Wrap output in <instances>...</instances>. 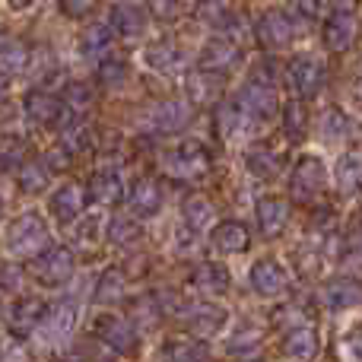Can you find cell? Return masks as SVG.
Returning <instances> with one entry per match:
<instances>
[{"instance_id": "obj_1", "label": "cell", "mask_w": 362, "mask_h": 362, "mask_svg": "<svg viewBox=\"0 0 362 362\" xmlns=\"http://www.w3.org/2000/svg\"><path fill=\"white\" fill-rule=\"evenodd\" d=\"M51 242V232H48V223H45L38 213H23L10 223L6 229V251L16 257H35L38 251H45Z\"/></svg>"}, {"instance_id": "obj_2", "label": "cell", "mask_w": 362, "mask_h": 362, "mask_svg": "<svg viewBox=\"0 0 362 362\" xmlns=\"http://www.w3.org/2000/svg\"><path fill=\"white\" fill-rule=\"evenodd\" d=\"M327 187V169H325V159L315 156V153H305V156L296 163L293 178H289V194L293 200L299 204H308V200L321 197Z\"/></svg>"}, {"instance_id": "obj_3", "label": "cell", "mask_w": 362, "mask_h": 362, "mask_svg": "<svg viewBox=\"0 0 362 362\" xmlns=\"http://www.w3.org/2000/svg\"><path fill=\"white\" fill-rule=\"evenodd\" d=\"M74 267H76V257L70 248H45L35 255L32 261V276H35L42 286H64V283L74 276Z\"/></svg>"}, {"instance_id": "obj_4", "label": "cell", "mask_w": 362, "mask_h": 362, "mask_svg": "<svg viewBox=\"0 0 362 362\" xmlns=\"http://www.w3.org/2000/svg\"><path fill=\"white\" fill-rule=\"evenodd\" d=\"M238 102L251 112V118H270V115H276L280 112V99H276V89H274V74L264 76V67H257L251 74V80L245 83Z\"/></svg>"}, {"instance_id": "obj_5", "label": "cell", "mask_w": 362, "mask_h": 362, "mask_svg": "<svg viewBox=\"0 0 362 362\" xmlns=\"http://www.w3.org/2000/svg\"><path fill=\"white\" fill-rule=\"evenodd\" d=\"M25 118L38 127L54 131V127H64L70 121V105L64 99H57V95L45 93V89H32L25 95Z\"/></svg>"}, {"instance_id": "obj_6", "label": "cell", "mask_w": 362, "mask_h": 362, "mask_svg": "<svg viewBox=\"0 0 362 362\" xmlns=\"http://www.w3.org/2000/svg\"><path fill=\"white\" fill-rule=\"evenodd\" d=\"M325 76H327L325 64L312 54L293 57L289 67H286V80H289V86H293V93L299 95V99H315V95L325 89Z\"/></svg>"}, {"instance_id": "obj_7", "label": "cell", "mask_w": 362, "mask_h": 362, "mask_svg": "<svg viewBox=\"0 0 362 362\" xmlns=\"http://www.w3.org/2000/svg\"><path fill=\"white\" fill-rule=\"evenodd\" d=\"M206 169H210V156L197 140H187L172 153H165V172L172 178H200L206 175Z\"/></svg>"}, {"instance_id": "obj_8", "label": "cell", "mask_w": 362, "mask_h": 362, "mask_svg": "<svg viewBox=\"0 0 362 362\" xmlns=\"http://www.w3.org/2000/svg\"><path fill=\"white\" fill-rule=\"evenodd\" d=\"M93 334L99 344H105L115 353H131L137 346V331H134V321L124 315H102L95 318Z\"/></svg>"}, {"instance_id": "obj_9", "label": "cell", "mask_w": 362, "mask_h": 362, "mask_svg": "<svg viewBox=\"0 0 362 362\" xmlns=\"http://www.w3.org/2000/svg\"><path fill=\"white\" fill-rule=\"evenodd\" d=\"M255 35H257V45H261L264 51H283V48H289L296 29H293V19H289L286 13L270 10L257 19Z\"/></svg>"}, {"instance_id": "obj_10", "label": "cell", "mask_w": 362, "mask_h": 362, "mask_svg": "<svg viewBox=\"0 0 362 362\" xmlns=\"http://www.w3.org/2000/svg\"><path fill=\"white\" fill-rule=\"evenodd\" d=\"M356 35H359V19H356V13L334 6V13L325 19V45H327L331 51H337V54H344V51L353 48Z\"/></svg>"}, {"instance_id": "obj_11", "label": "cell", "mask_w": 362, "mask_h": 362, "mask_svg": "<svg viewBox=\"0 0 362 362\" xmlns=\"http://www.w3.org/2000/svg\"><path fill=\"white\" fill-rule=\"evenodd\" d=\"M255 216H257V229H261L264 238H280L289 226V200L267 194V197L257 200Z\"/></svg>"}, {"instance_id": "obj_12", "label": "cell", "mask_w": 362, "mask_h": 362, "mask_svg": "<svg viewBox=\"0 0 362 362\" xmlns=\"http://www.w3.org/2000/svg\"><path fill=\"white\" fill-rule=\"evenodd\" d=\"M242 61V48L232 42L229 35H216L204 45L200 51V67L204 70H216V74H229L232 67H238Z\"/></svg>"}, {"instance_id": "obj_13", "label": "cell", "mask_w": 362, "mask_h": 362, "mask_svg": "<svg viewBox=\"0 0 362 362\" xmlns=\"http://www.w3.org/2000/svg\"><path fill=\"white\" fill-rule=\"evenodd\" d=\"M45 302L38 299V296H25V299H19V302H13V308H10V315H6V327H10V334L13 337H29L32 331L38 327V321L45 318Z\"/></svg>"}, {"instance_id": "obj_14", "label": "cell", "mask_w": 362, "mask_h": 362, "mask_svg": "<svg viewBox=\"0 0 362 362\" xmlns=\"http://www.w3.org/2000/svg\"><path fill=\"white\" fill-rule=\"evenodd\" d=\"M321 302L334 312H344V308H356L362 305V283L356 276H334L321 286Z\"/></svg>"}, {"instance_id": "obj_15", "label": "cell", "mask_w": 362, "mask_h": 362, "mask_svg": "<svg viewBox=\"0 0 362 362\" xmlns=\"http://www.w3.org/2000/svg\"><path fill=\"white\" fill-rule=\"evenodd\" d=\"M185 321L194 337H213V334H219L226 327L229 312L223 305H216V302H197L194 308L185 312Z\"/></svg>"}, {"instance_id": "obj_16", "label": "cell", "mask_w": 362, "mask_h": 362, "mask_svg": "<svg viewBox=\"0 0 362 362\" xmlns=\"http://www.w3.org/2000/svg\"><path fill=\"white\" fill-rule=\"evenodd\" d=\"M38 327H42V334H45L48 344H61V340H67L76 327V302H57V305L45 308V318L38 321Z\"/></svg>"}, {"instance_id": "obj_17", "label": "cell", "mask_w": 362, "mask_h": 362, "mask_svg": "<svg viewBox=\"0 0 362 362\" xmlns=\"http://www.w3.org/2000/svg\"><path fill=\"white\" fill-rule=\"evenodd\" d=\"M194 121V105L185 99H169L153 112V127L159 134H181Z\"/></svg>"}, {"instance_id": "obj_18", "label": "cell", "mask_w": 362, "mask_h": 362, "mask_svg": "<svg viewBox=\"0 0 362 362\" xmlns=\"http://www.w3.org/2000/svg\"><path fill=\"white\" fill-rule=\"evenodd\" d=\"M112 32L121 38H140L146 32V23H150V13L140 4H115L112 6Z\"/></svg>"}, {"instance_id": "obj_19", "label": "cell", "mask_w": 362, "mask_h": 362, "mask_svg": "<svg viewBox=\"0 0 362 362\" xmlns=\"http://www.w3.org/2000/svg\"><path fill=\"white\" fill-rule=\"evenodd\" d=\"M289 276L286 270L280 267V261L274 257H261V261L251 267V286H255L257 296H280L286 289Z\"/></svg>"}, {"instance_id": "obj_20", "label": "cell", "mask_w": 362, "mask_h": 362, "mask_svg": "<svg viewBox=\"0 0 362 362\" xmlns=\"http://www.w3.org/2000/svg\"><path fill=\"white\" fill-rule=\"evenodd\" d=\"M216 131L223 140H235L245 137L251 131V112L242 102H223L216 108Z\"/></svg>"}, {"instance_id": "obj_21", "label": "cell", "mask_w": 362, "mask_h": 362, "mask_svg": "<svg viewBox=\"0 0 362 362\" xmlns=\"http://www.w3.org/2000/svg\"><path fill=\"white\" fill-rule=\"evenodd\" d=\"M248 245H251V232L238 219H223L213 229V248L219 255H242V251H248Z\"/></svg>"}, {"instance_id": "obj_22", "label": "cell", "mask_w": 362, "mask_h": 362, "mask_svg": "<svg viewBox=\"0 0 362 362\" xmlns=\"http://www.w3.org/2000/svg\"><path fill=\"white\" fill-rule=\"evenodd\" d=\"M83 187L80 185H74V181H70V185H64V187H57L54 194H51V216L57 219V223H76V219H80V213H83Z\"/></svg>"}, {"instance_id": "obj_23", "label": "cell", "mask_w": 362, "mask_h": 362, "mask_svg": "<svg viewBox=\"0 0 362 362\" xmlns=\"http://www.w3.org/2000/svg\"><path fill=\"white\" fill-rule=\"evenodd\" d=\"M131 210L134 216L150 219L163 210V187L156 185L153 178H137L131 187Z\"/></svg>"}, {"instance_id": "obj_24", "label": "cell", "mask_w": 362, "mask_h": 362, "mask_svg": "<svg viewBox=\"0 0 362 362\" xmlns=\"http://www.w3.org/2000/svg\"><path fill=\"white\" fill-rule=\"evenodd\" d=\"M191 286L204 296H223L229 293V270L223 264H213V261H204L194 267L191 274Z\"/></svg>"}, {"instance_id": "obj_25", "label": "cell", "mask_w": 362, "mask_h": 362, "mask_svg": "<svg viewBox=\"0 0 362 362\" xmlns=\"http://www.w3.org/2000/svg\"><path fill=\"white\" fill-rule=\"evenodd\" d=\"M89 197L99 206H118L124 200V181L118 172H95L89 178Z\"/></svg>"}, {"instance_id": "obj_26", "label": "cell", "mask_w": 362, "mask_h": 362, "mask_svg": "<svg viewBox=\"0 0 362 362\" xmlns=\"http://www.w3.org/2000/svg\"><path fill=\"white\" fill-rule=\"evenodd\" d=\"M245 169L257 178H276L283 169L280 153L270 150V146H251V150L245 153Z\"/></svg>"}, {"instance_id": "obj_27", "label": "cell", "mask_w": 362, "mask_h": 362, "mask_svg": "<svg viewBox=\"0 0 362 362\" xmlns=\"http://www.w3.org/2000/svg\"><path fill=\"white\" fill-rule=\"evenodd\" d=\"M283 353L289 359H312L318 353V331L315 327H293L286 334V344H283Z\"/></svg>"}, {"instance_id": "obj_28", "label": "cell", "mask_w": 362, "mask_h": 362, "mask_svg": "<svg viewBox=\"0 0 362 362\" xmlns=\"http://www.w3.org/2000/svg\"><path fill=\"white\" fill-rule=\"evenodd\" d=\"M144 61L150 64L153 70H159V74H175L181 64H185V54H181L172 42H156L144 51Z\"/></svg>"}, {"instance_id": "obj_29", "label": "cell", "mask_w": 362, "mask_h": 362, "mask_svg": "<svg viewBox=\"0 0 362 362\" xmlns=\"http://www.w3.org/2000/svg\"><path fill=\"white\" fill-rule=\"evenodd\" d=\"M115 35H112V25H93L80 35V54L89 57V61H99L112 51Z\"/></svg>"}, {"instance_id": "obj_30", "label": "cell", "mask_w": 362, "mask_h": 362, "mask_svg": "<svg viewBox=\"0 0 362 362\" xmlns=\"http://www.w3.org/2000/svg\"><path fill=\"white\" fill-rule=\"evenodd\" d=\"M334 175H337V185L344 194L362 191V153H344V156L337 159Z\"/></svg>"}, {"instance_id": "obj_31", "label": "cell", "mask_w": 362, "mask_h": 362, "mask_svg": "<svg viewBox=\"0 0 362 362\" xmlns=\"http://www.w3.org/2000/svg\"><path fill=\"white\" fill-rule=\"evenodd\" d=\"M124 286H127V276L121 274V270H105V274L99 276V283H95V293L93 299L99 302V305H115V302L124 296Z\"/></svg>"}, {"instance_id": "obj_32", "label": "cell", "mask_w": 362, "mask_h": 362, "mask_svg": "<svg viewBox=\"0 0 362 362\" xmlns=\"http://www.w3.org/2000/svg\"><path fill=\"white\" fill-rule=\"evenodd\" d=\"M283 131H286L289 140H305L308 134V108H305V99L299 102H286L283 105Z\"/></svg>"}, {"instance_id": "obj_33", "label": "cell", "mask_w": 362, "mask_h": 362, "mask_svg": "<svg viewBox=\"0 0 362 362\" xmlns=\"http://www.w3.org/2000/svg\"><path fill=\"white\" fill-rule=\"evenodd\" d=\"M181 213H185V226H187V229L200 232L213 219V204L204 197V194H191V197H185V204H181Z\"/></svg>"}, {"instance_id": "obj_34", "label": "cell", "mask_w": 362, "mask_h": 362, "mask_svg": "<svg viewBox=\"0 0 362 362\" xmlns=\"http://www.w3.org/2000/svg\"><path fill=\"white\" fill-rule=\"evenodd\" d=\"M29 64V48L16 38H0V74H19Z\"/></svg>"}, {"instance_id": "obj_35", "label": "cell", "mask_w": 362, "mask_h": 362, "mask_svg": "<svg viewBox=\"0 0 362 362\" xmlns=\"http://www.w3.org/2000/svg\"><path fill=\"white\" fill-rule=\"evenodd\" d=\"M163 359H206L210 356V346L204 340H169V344L159 350Z\"/></svg>"}, {"instance_id": "obj_36", "label": "cell", "mask_w": 362, "mask_h": 362, "mask_svg": "<svg viewBox=\"0 0 362 362\" xmlns=\"http://www.w3.org/2000/svg\"><path fill=\"white\" fill-rule=\"evenodd\" d=\"M19 187H23L25 194H38V191H45L48 187V178H51V172H48V165L45 163H19Z\"/></svg>"}, {"instance_id": "obj_37", "label": "cell", "mask_w": 362, "mask_h": 362, "mask_svg": "<svg viewBox=\"0 0 362 362\" xmlns=\"http://www.w3.org/2000/svg\"><path fill=\"white\" fill-rule=\"evenodd\" d=\"M95 76H99V83L102 86H108V89H118V86H124V80H127V64L121 61V57H99V70H95Z\"/></svg>"}, {"instance_id": "obj_38", "label": "cell", "mask_w": 362, "mask_h": 362, "mask_svg": "<svg viewBox=\"0 0 362 362\" xmlns=\"http://www.w3.org/2000/svg\"><path fill=\"white\" fill-rule=\"evenodd\" d=\"M200 16H204L206 23L219 32V35H232V32L238 29V16L229 10V6H223V4H210L206 10H200Z\"/></svg>"}, {"instance_id": "obj_39", "label": "cell", "mask_w": 362, "mask_h": 362, "mask_svg": "<svg viewBox=\"0 0 362 362\" xmlns=\"http://www.w3.org/2000/svg\"><path fill=\"white\" fill-rule=\"evenodd\" d=\"M108 238H112V245L131 248V245H137L140 238H144V232H140V226L134 223V219H112V226H108Z\"/></svg>"}, {"instance_id": "obj_40", "label": "cell", "mask_w": 362, "mask_h": 362, "mask_svg": "<svg viewBox=\"0 0 362 362\" xmlns=\"http://www.w3.org/2000/svg\"><path fill=\"white\" fill-rule=\"evenodd\" d=\"M350 131H353V124H350V118H346L344 108H327L325 118H321V134H325L327 140H340Z\"/></svg>"}, {"instance_id": "obj_41", "label": "cell", "mask_w": 362, "mask_h": 362, "mask_svg": "<svg viewBox=\"0 0 362 362\" xmlns=\"http://www.w3.org/2000/svg\"><path fill=\"white\" fill-rule=\"evenodd\" d=\"M131 315H134V321H137V325H144V327H156V325H159V318H163V308H159L156 293H153V296H144V299L134 302Z\"/></svg>"}, {"instance_id": "obj_42", "label": "cell", "mask_w": 362, "mask_h": 362, "mask_svg": "<svg viewBox=\"0 0 362 362\" xmlns=\"http://www.w3.org/2000/svg\"><path fill=\"white\" fill-rule=\"evenodd\" d=\"M261 337H264L261 327H248V331H238L235 337L229 340V346H226V350H229L232 356H251V353L261 346Z\"/></svg>"}, {"instance_id": "obj_43", "label": "cell", "mask_w": 362, "mask_h": 362, "mask_svg": "<svg viewBox=\"0 0 362 362\" xmlns=\"http://www.w3.org/2000/svg\"><path fill=\"white\" fill-rule=\"evenodd\" d=\"M61 146L70 153V156H74V153H83L89 146V127L86 124H67L64 127Z\"/></svg>"}, {"instance_id": "obj_44", "label": "cell", "mask_w": 362, "mask_h": 362, "mask_svg": "<svg viewBox=\"0 0 362 362\" xmlns=\"http://www.w3.org/2000/svg\"><path fill=\"white\" fill-rule=\"evenodd\" d=\"M23 163V144L19 140H0V172H10Z\"/></svg>"}, {"instance_id": "obj_45", "label": "cell", "mask_w": 362, "mask_h": 362, "mask_svg": "<svg viewBox=\"0 0 362 362\" xmlns=\"http://www.w3.org/2000/svg\"><path fill=\"white\" fill-rule=\"evenodd\" d=\"M146 10H153L159 19H175L185 13V0H146Z\"/></svg>"}, {"instance_id": "obj_46", "label": "cell", "mask_w": 362, "mask_h": 362, "mask_svg": "<svg viewBox=\"0 0 362 362\" xmlns=\"http://www.w3.org/2000/svg\"><path fill=\"white\" fill-rule=\"evenodd\" d=\"M344 356L362 362V325L350 327V331L344 334Z\"/></svg>"}, {"instance_id": "obj_47", "label": "cell", "mask_w": 362, "mask_h": 362, "mask_svg": "<svg viewBox=\"0 0 362 362\" xmlns=\"http://www.w3.org/2000/svg\"><path fill=\"white\" fill-rule=\"evenodd\" d=\"M57 6H61L64 16L80 19V16H89V13L95 10V0H57Z\"/></svg>"}, {"instance_id": "obj_48", "label": "cell", "mask_w": 362, "mask_h": 362, "mask_svg": "<svg viewBox=\"0 0 362 362\" xmlns=\"http://www.w3.org/2000/svg\"><path fill=\"white\" fill-rule=\"evenodd\" d=\"M19 286H23V270H19L16 264H0V289L16 293Z\"/></svg>"}, {"instance_id": "obj_49", "label": "cell", "mask_w": 362, "mask_h": 362, "mask_svg": "<svg viewBox=\"0 0 362 362\" xmlns=\"http://www.w3.org/2000/svg\"><path fill=\"white\" fill-rule=\"evenodd\" d=\"M93 102V89L86 86V83H70L67 86V105H89Z\"/></svg>"}, {"instance_id": "obj_50", "label": "cell", "mask_w": 362, "mask_h": 362, "mask_svg": "<svg viewBox=\"0 0 362 362\" xmlns=\"http://www.w3.org/2000/svg\"><path fill=\"white\" fill-rule=\"evenodd\" d=\"M45 163H48V172H51V169L61 172V169H67V165H70V153L64 150V146H54V150H48Z\"/></svg>"}, {"instance_id": "obj_51", "label": "cell", "mask_w": 362, "mask_h": 362, "mask_svg": "<svg viewBox=\"0 0 362 362\" xmlns=\"http://www.w3.org/2000/svg\"><path fill=\"white\" fill-rule=\"evenodd\" d=\"M346 251H350V255H356V257H362V216L350 226V235H346Z\"/></svg>"}, {"instance_id": "obj_52", "label": "cell", "mask_w": 362, "mask_h": 362, "mask_svg": "<svg viewBox=\"0 0 362 362\" xmlns=\"http://www.w3.org/2000/svg\"><path fill=\"white\" fill-rule=\"evenodd\" d=\"M99 226H102L99 216H93L86 226H80V238H83V242H95V238H99Z\"/></svg>"}, {"instance_id": "obj_53", "label": "cell", "mask_w": 362, "mask_h": 362, "mask_svg": "<svg viewBox=\"0 0 362 362\" xmlns=\"http://www.w3.org/2000/svg\"><path fill=\"white\" fill-rule=\"evenodd\" d=\"M353 93H356V102L362 105V64H359V74H356V86H353Z\"/></svg>"}, {"instance_id": "obj_54", "label": "cell", "mask_w": 362, "mask_h": 362, "mask_svg": "<svg viewBox=\"0 0 362 362\" xmlns=\"http://www.w3.org/2000/svg\"><path fill=\"white\" fill-rule=\"evenodd\" d=\"M6 4H10L13 10H25V6H32V0H6Z\"/></svg>"}, {"instance_id": "obj_55", "label": "cell", "mask_w": 362, "mask_h": 362, "mask_svg": "<svg viewBox=\"0 0 362 362\" xmlns=\"http://www.w3.org/2000/svg\"><path fill=\"white\" fill-rule=\"evenodd\" d=\"M6 95V74H0V99Z\"/></svg>"}, {"instance_id": "obj_56", "label": "cell", "mask_w": 362, "mask_h": 362, "mask_svg": "<svg viewBox=\"0 0 362 362\" xmlns=\"http://www.w3.org/2000/svg\"><path fill=\"white\" fill-rule=\"evenodd\" d=\"M0 216H4V200H0Z\"/></svg>"}]
</instances>
